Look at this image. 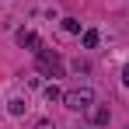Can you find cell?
Here are the masks:
<instances>
[{
    "instance_id": "277c9868",
    "label": "cell",
    "mask_w": 129,
    "mask_h": 129,
    "mask_svg": "<svg viewBox=\"0 0 129 129\" xmlns=\"http://www.w3.org/2000/svg\"><path fill=\"white\" fill-rule=\"evenodd\" d=\"M87 112H91V122H94V126H108V119H112V112H108L105 105H91Z\"/></svg>"
},
{
    "instance_id": "30bf717a",
    "label": "cell",
    "mask_w": 129,
    "mask_h": 129,
    "mask_svg": "<svg viewBox=\"0 0 129 129\" xmlns=\"http://www.w3.org/2000/svg\"><path fill=\"white\" fill-rule=\"evenodd\" d=\"M35 129H56V122H52V119H39V122H35Z\"/></svg>"
},
{
    "instance_id": "9c48e42d",
    "label": "cell",
    "mask_w": 129,
    "mask_h": 129,
    "mask_svg": "<svg viewBox=\"0 0 129 129\" xmlns=\"http://www.w3.org/2000/svg\"><path fill=\"white\" fill-rule=\"evenodd\" d=\"M70 70H73V73H91V63H87V59H80V56H77V59H73V63H70Z\"/></svg>"
},
{
    "instance_id": "3957f363",
    "label": "cell",
    "mask_w": 129,
    "mask_h": 129,
    "mask_svg": "<svg viewBox=\"0 0 129 129\" xmlns=\"http://www.w3.org/2000/svg\"><path fill=\"white\" fill-rule=\"evenodd\" d=\"M18 45L28 49V52H39V49H42V39H39L35 31H18Z\"/></svg>"
},
{
    "instance_id": "8992f818",
    "label": "cell",
    "mask_w": 129,
    "mask_h": 129,
    "mask_svg": "<svg viewBox=\"0 0 129 129\" xmlns=\"http://www.w3.org/2000/svg\"><path fill=\"white\" fill-rule=\"evenodd\" d=\"M98 42H101V31H94V28L80 31V45H84V49H98Z\"/></svg>"
},
{
    "instance_id": "6da1fadb",
    "label": "cell",
    "mask_w": 129,
    "mask_h": 129,
    "mask_svg": "<svg viewBox=\"0 0 129 129\" xmlns=\"http://www.w3.org/2000/svg\"><path fill=\"white\" fill-rule=\"evenodd\" d=\"M35 66H39V73H45V77H63V70H66L63 56L56 49H45V45L35 52Z\"/></svg>"
},
{
    "instance_id": "52a82bcc",
    "label": "cell",
    "mask_w": 129,
    "mask_h": 129,
    "mask_svg": "<svg viewBox=\"0 0 129 129\" xmlns=\"http://www.w3.org/2000/svg\"><path fill=\"white\" fill-rule=\"evenodd\" d=\"M42 94H45V101H63V91H59L56 84H45V87H42Z\"/></svg>"
},
{
    "instance_id": "8fae6325",
    "label": "cell",
    "mask_w": 129,
    "mask_h": 129,
    "mask_svg": "<svg viewBox=\"0 0 129 129\" xmlns=\"http://www.w3.org/2000/svg\"><path fill=\"white\" fill-rule=\"evenodd\" d=\"M122 84H126V87H129V63H126V66H122Z\"/></svg>"
},
{
    "instance_id": "7a4b0ae2",
    "label": "cell",
    "mask_w": 129,
    "mask_h": 129,
    "mask_svg": "<svg viewBox=\"0 0 129 129\" xmlns=\"http://www.w3.org/2000/svg\"><path fill=\"white\" fill-rule=\"evenodd\" d=\"M63 105L70 108V112H87V108L94 105V91H91V87H73V91L63 94Z\"/></svg>"
},
{
    "instance_id": "ba28073f",
    "label": "cell",
    "mask_w": 129,
    "mask_h": 129,
    "mask_svg": "<svg viewBox=\"0 0 129 129\" xmlns=\"http://www.w3.org/2000/svg\"><path fill=\"white\" fill-rule=\"evenodd\" d=\"M63 31L66 35H80V21L77 18H63Z\"/></svg>"
},
{
    "instance_id": "7c38bea8",
    "label": "cell",
    "mask_w": 129,
    "mask_h": 129,
    "mask_svg": "<svg viewBox=\"0 0 129 129\" xmlns=\"http://www.w3.org/2000/svg\"><path fill=\"white\" fill-rule=\"evenodd\" d=\"M126 129H129V126H126Z\"/></svg>"
},
{
    "instance_id": "5b68a950",
    "label": "cell",
    "mask_w": 129,
    "mask_h": 129,
    "mask_svg": "<svg viewBox=\"0 0 129 129\" xmlns=\"http://www.w3.org/2000/svg\"><path fill=\"white\" fill-rule=\"evenodd\" d=\"M7 112H11V115H24V112H28V98L11 94V98H7Z\"/></svg>"
}]
</instances>
